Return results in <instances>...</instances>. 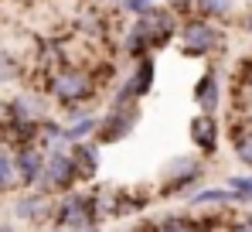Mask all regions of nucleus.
Listing matches in <instances>:
<instances>
[{"instance_id":"1","label":"nucleus","mask_w":252,"mask_h":232,"mask_svg":"<svg viewBox=\"0 0 252 232\" xmlns=\"http://www.w3.org/2000/svg\"><path fill=\"white\" fill-rule=\"evenodd\" d=\"M181 35V17L170 10L167 3L140 14L129 21V28L123 31V41H120V51L129 65H136L140 58H157V51L170 48Z\"/></svg>"},{"instance_id":"2","label":"nucleus","mask_w":252,"mask_h":232,"mask_svg":"<svg viewBox=\"0 0 252 232\" xmlns=\"http://www.w3.org/2000/svg\"><path fill=\"white\" fill-rule=\"evenodd\" d=\"M102 72H92L85 65L75 62H65L58 65L55 72L44 76V96L62 106V110H72V106H95V96L102 92Z\"/></svg>"},{"instance_id":"3","label":"nucleus","mask_w":252,"mask_h":232,"mask_svg":"<svg viewBox=\"0 0 252 232\" xmlns=\"http://www.w3.org/2000/svg\"><path fill=\"white\" fill-rule=\"evenodd\" d=\"M102 226H106V219L99 215L92 185H89V188H75V192L55 198L51 229H62V232H102Z\"/></svg>"},{"instance_id":"4","label":"nucleus","mask_w":252,"mask_h":232,"mask_svg":"<svg viewBox=\"0 0 252 232\" xmlns=\"http://www.w3.org/2000/svg\"><path fill=\"white\" fill-rule=\"evenodd\" d=\"M208 178V160L198 157L194 151L191 154H174L164 160L160 167V178H157V198H188L191 192H198Z\"/></svg>"},{"instance_id":"5","label":"nucleus","mask_w":252,"mask_h":232,"mask_svg":"<svg viewBox=\"0 0 252 232\" xmlns=\"http://www.w3.org/2000/svg\"><path fill=\"white\" fill-rule=\"evenodd\" d=\"M225 31L215 24V21H205V17H188L181 21V35H177V48L184 58H215L225 51Z\"/></svg>"},{"instance_id":"6","label":"nucleus","mask_w":252,"mask_h":232,"mask_svg":"<svg viewBox=\"0 0 252 232\" xmlns=\"http://www.w3.org/2000/svg\"><path fill=\"white\" fill-rule=\"evenodd\" d=\"M140 123H143V103H106L95 140L102 147H109V144L116 147V144H123L136 133Z\"/></svg>"},{"instance_id":"7","label":"nucleus","mask_w":252,"mask_h":232,"mask_svg":"<svg viewBox=\"0 0 252 232\" xmlns=\"http://www.w3.org/2000/svg\"><path fill=\"white\" fill-rule=\"evenodd\" d=\"M75 188H82V178H79V167L72 160V151L68 147L51 151L48 160H44V174H41L38 192L58 198V194H68V192H75Z\"/></svg>"},{"instance_id":"8","label":"nucleus","mask_w":252,"mask_h":232,"mask_svg":"<svg viewBox=\"0 0 252 232\" xmlns=\"http://www.w3.org/2000/svg\"><path fill=\"white\" fill-rule=\"evenodd\" d=\"M221 133H225V126H221V119H218V116L194 113V116H191V123H188L191 147H194V154L205 157V160L218 157V151H221Z\"/></svg>"},{"instance_id":"9","label":"nucleus","mask_w":252,"mask_h":232,"mask_svg":"<svg viewBox=\"0 0 252 232\" xmlns=\"http://www.w3.org/2000/svg\"><path fill=\"white\" fill-rule=\"evenodd\" d=\"M51 208H55V198L38 192V188L34 192H21L14 198V205H10L14 219L24 222V226H34V232L51 226Z\"/></svg>"},{"instance_id":"10","label":"nucleus","mask_w":252,"mask_h":232,"mask_svg":"<svg viewBox=\"0 0 252 232\" xmlns=\"http://www.w3.org/2000/svg\"><path fill=\"white\" fill-rule=\"evenodd\" d=\"M48 116H51V99H48L44 92H34V89H21V92H14V96L7 99V116H3V119L38 126Z\"/></svg>"},{"instance_id":"11","label":"nucleus","mask_w":252,"mask_h":232,"mask_svg":"<svg viewBox=\"0 0 252 232\" xmlns=\"http://www.w3.org/2000/svg\"><path fill=\"white\" fill-rule=\"evenodd\" d=\"M191 99H194L198 113L218 116V110L225 106V82H221V69H218V65H208L201 76L194 78V85H191Z\"/></svg>"},{"instance_id":"12","label":"nucleus","mask_w":252,"mask_h":232,"mask_svg":"<svg viewBox=\"0 0 252 232\" xmlns=\"http://www.w3.org/2000/svg\"><path fill=\"white\" fill-rule=\"evenodd\" d=\"M44 154L38 144H28V147H17L14 151V167H17V185L21 192H34L41 185V174H44Z\"/></svg>"},{"instance_id":"13","label":"nucleus","mask_w":252,"mask_h":232,"mask_svg":"<svg viewBox=\"0 0 252 232\" xmlns=\"http://www.w3.org/2000/svg\"><path fill=\"white\" fill-rule=\"evenodd\" d=\"M184 205L191 212H225V208H235V194L228 192V185H201L198 192L184 198Z\"/></svg>"},{"instance_id":"14","label":"nucleus","mask_w":252,"mask_h":232,"mask_svg":"<svg viewBox=\"0 0 252 232\" xmlns=\"http://www.w3.org/2000/svg\"><path fill=\"white\" fill-rule=\"evenodd\" d=\"M225 133H228V144H232V154L239 164H246L252 171V116H235L228 119V126H225Z\"/></svg>"},{"instance_id":"15","label":"nucleus","mask_w":252,"mask_h":232,"mask_svg":"<svg viewBox=\"0 0 252 232\" xmlns=\"http://www.w3.org/2000/svg\"><path fill=\"white\" fill-rule=\"evenodd\" d=\"M72 160L79 167V178H82V188L92 185L99 178V164H102V144L99 140H85V144H72Z\"/></svg>"},{"instance_id":"16","label":"nucleus","mask_w":252,"mask_h":232,"mask_svg":"<svg viewBox=\"0 0 252 232\" xmlns=\"http://www.w3.org/2000/svg\"><path fill=\"white\" fill-rule=\"evenodd\" d=\"M239 10V0H194V17H205V21H228L232 14Z\"/></svg>"},{"instance_id":"17","label":"nucleus","mask_w":252,"mask_h":232,"mask_svg":"<svg viewBox=\"0 0 252 232\" xmlns=\"http://www.w3.org/2000/svg\"><path fill=\"white\" fill-rule=\"evenodd\" d=\"M21 192L17 185V167H14V151L7 144H0V194Z\"/></svg>"},{"instance_id":"18","label":"nucleus","mask_w":252,"mask_h":232,"mask_svg":"<svg viewBox=\"0 0 252 232\" xmlns=\"http://www.w3.org/2000/svg\"><path fill=\"white\" fill-rule=\"evenodd\" d=\"M225 185H228V192L235 194L239 208H252V171L249 174H228Z\"/></svg>"},{"instance_id":"19","label":"nucleus","mask_w":252,"mask_h":232,"mask_svg":"<svg viewBox=\"0 0 252 232\" xmlns=\"http://www.w3.org/2000/svg\"><path fill=\"white\" fill-rule=\"evenodd\" d=\"M21 76H24V65H21V58H17L14 51L0 48V85H14V82H17Z\"/></svg>"},{"instance_id":"20","label":"nucleus","mask_w":252,"mask_h":232,"mask_svg":"<svg viewBox=\"0 0 252 232\" xmlns=\"http://www.w3.org/2000/svg\"><path fill=\"white\" fill-rule=\"evenodd\" d=\"M232 89L239 96H249L252 99V58H242L239 69H235V78H232Z\"/></svg>"},{"instance_id":"21","label":"nucleus","mask_w":252,"mask_h":232,"mask_svg":"<svg viewBox=\"0 0 252 232\" xmlns=\"http://www.w3.org/2000/svg\"><path fill=\"white\" fill-rule=\"evenodd\" d=\"M154 7H157V0H123L120 3V10H123L129 21L140 17V14H147V10H154Z\"/></svg>"},{"instance_id":"22","label":"nucleus","mask_w":252,"mask_h":232,"mask_svg":"<svg viewBox=\"0 0 252 232\" xmlns=\"http://www.w3.org/2000/svg\"><path fill=\"white\" fill-rule=\"evenodd\" d=\"M167 7L181 17V21H188V17H194V0H167Z\"/></svg>"},{"instance_id":"23","label":"nucleus","mask_w":252,"mask_h":232,"mask_svg":"<svg viewBox=\"0 0 252 232\" xmlns=\"http://www.w3.org/2000/svg\"><path fill=\"white\" fill-rule=\"evenodd\" d=\"M225 232H252V219L249 215H239V219H228Z\"/></svg>"},{"instance_id":"24","label":"nucleus","mask_w":252,"mask_h":232,"mask_svg":"<svg viewBox=\"0 0 252 232\" xmlns=\"http://www.w3.org/2000/svg\"><path fill=\"white\" fill-rule=\"evenodd\" d=\"M126 232H157V219H140V222H133Z\"/></svg>"},{"instance_id":"25","label":"nucleus","mask_w":252,"mask_h":232,"mask_svg":"<svg viewBox=\"0 0 252 232\" xmlns=\"http://www.w3.org/2000/svg\"><path fill=\"white\" fill-rule=\"evenodd\" d=\"M242 35H249V38H252V7L242 10Z\"/></svg>"},{"instance_id":"26","label":"nucleus","mask_w":252,"mask_h":232,"mask_svg":"<svg viewBox=\"0 0 252 232\" xmlns=\"http://www.w3.org/2000/svg\"><path fill=\"white\" fill-rule=\"evenodd\" d=\"M3 116H7V99H0V123H3Z\"/></svg>"},{"instance_id":"27","label":"nucleus","mask_w":252,"mask_h":232,"mask_svg":"<svg viewBox=\"0 0 252 232\" xmlns=\"http://www.w3.org/2000/svg\"><path fill=\"white\" fill-rule=\"evenodd\" d=\"M0 232H17V229H14L10 222H0Z\"/></svg>"},{"instance_id":"28","label":"nucleus","mask_w":252,"mask_h":232,"mask_svg":"<svg viewBox=\"0 0 252 232\" xmlns=\"http://www.w3.org/2000/svg\"><path fill=\"white\" fill-rule=\"evenodd\" d=\"M106 3H113V7H120V3H123V0H106Z\"/></svg>"},{"instance_id":"29","label":"nucleus","mask_w":252,"mask_h":232,"mask_svg":"<svg viewBox=\"0 0 252 232\" xmlns=\"http://www.w3.org/2000/svg\"><path fill=\"white\" fill-rule=\"evenodd\" d=\"M38 232H62V229H51V226H48V229H38Z\"/></svg>"},{"instance_id":"30","label":"nucleus","mask_w":252,"mask_h":232,"mask_svg":"<svg viewBox=\"0 0 252 232\" xmlns=\"http://www.w3.org/2000/svg\"><path fill=\"white\" fill-rule=\"evenodd\" d=\"M246 215H249V219H252V208H246Z\"/></svg>"},{"instance_id":"31","label":"nucleus","mask_w":252,"mask_h":232,"mask_svg":"<svg viewBox=\"0 0 252 232\" xmlns=\"http://www.w3.org/2000/svg\"><path fill=\"white\" fill-rule=\"evenodd\" d=\"M0 3H3V0H0Z\"/></svg>"}]
</instances>
